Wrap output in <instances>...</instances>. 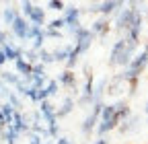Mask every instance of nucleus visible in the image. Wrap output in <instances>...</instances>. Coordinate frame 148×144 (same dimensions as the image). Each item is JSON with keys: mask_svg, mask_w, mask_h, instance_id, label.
I'll use <instances>...</instances> for the list:
<instances>
[{"mask_svg": "<svg viewBox=\"0 0 148 144\" xmlns=\"http://www.w3.org/2000/svg\"><path fill=\"white\" fill-rule=\"evenodd\" d=\"M29 19H31V25H35V27H43V23H45V12H43V8L35 6V10H33V14L29 16Z\"/></svg>", "mask_w": 148, "mask_h": 144, "instance_id": "11", "label": "nucleus"}, {"mask_svg": "<svg viewBox=\"0 0 148 144\" xmlns=\"http://www.w3.org/2000/svg\"><path fill=\"white\" fill-rule=\"evenodd\" d=\"M60 82L66 84V86H74V84H76V78H74L72 70H64L62 72V74H60Z\"/></svg>", "mask_w": 148, "mask_h": 144, "instance_id": "14", "label": "nucleus"}, {"mask_svg": "<svg viewBox=\"0 0 148 144\" xmlns=\"http://www.w3.org/2000/svg\"><path fill=\"white\" fill-rule=\"evenodd\" d=\"M33 10H35V4H31V2H23V12H25L27 16H31Z\"/></svg>", "mask_w": 148, "mask_h": 144, "instance_id": "25", "label": "nucleus"}, {"mask_svg": "<svg viewBox=\"0 0 148 144\" xmlns=\"http://www.w3.org/2000/svg\"><path fill=\"white\" fill-rule=\"evenodd\" d=\"M62 27H66L64 19H56V21H51V23H49V29H53V31H60Z\"/></svg>", "mask_w": 148, "mask_h": 144, "instance_id": "24", "label": "nucleus"}, {"mask_svg": "<svg viewBox=\"0 0 148 144\" xmlns=\"http://www.w3.org/2000/svg\"><path fill=\"white\" fill-rule=\"evenodd\" d=\"M101 109H103V103H95L92 105V111H90V115L84 119V123H82V134L84 136H90L92 132L97 130V121H99V117H101Z\"/></svg>", "mask_w": 148, "mask_h": 144, "instance_id": "1", "label": "nucleus"}, {"mask_svg": "<svg viewBox=\"0 0 148 144\" xmlns=\"http://www.w3.org/2000/svg\"><path fill=\"white\" fill-rule=\"evenodd\" d=\"M138 121H140V117H138V115H134V117L130 115L125 121H121V123H119V132H121V134H127V132L136 130V128H138Z\"/></svg>", "mask_w": 148, "mask_h": 144, "instance_id": "10", "label": "nucleus"}, {"mask_svg": "<svg viewBox=\"0 0 148 144\" xmlns=\"http://www.w3.org/2000/svg\"><path fill=\"white\" fill-rule=\"evenodd\" d=\"M43 91H45L47 97H53L56 93H58V80H49V82L43 86Z\"/></svg>", "mask_w": 148, "mask_h": 144, "instance_id": "17", "label": "nucleus"}, {"mask_svg": "<svg viewBox=\"0 0 148 144\" xmlns=\"http://www.w3.org/2000/svg\"><path fill=\"white\" fill-rule=\"evenodd\" d=\"M144 111H146V115H148V101H146V105H144Z\"/></svg>", "mask_w": 148, "mask_h": 144, "instance_id": "32", "label": "nucleus"}, {"mask_svg": "<svg viewBox=\"0 0 148 144\" xmlns=\"http://www.w3.org/2000/svg\"><path fill=\"white\" fill-rule=\"evenodd\" d=\"M58 134H60V125H58V121H56V123H49V125H47V136L58 138Z\"/></svg>", "mask_w": 148, "mask_h": 144, "instance_id": "20", "label": "nucleus"}, {"mask_svg": "<svg viewBox=\"0 0 148 144\" xmlns=\"http://www.w3.org/2000/svg\"><path fill=\"white\" fill-rule=\"evenodd\" d=\"M10 27H12V33L16 35L18 39H29V27H31V25L27 23V19H25V16H21V14H18Z\"/></svg>", "mask_w": 148, "mask_h": 144, "instance_id": "2", "label": "nucleus"}, {"mask_svg": "<svg viewBox=\"0 0 148 144\" xmlns=\"http://www.w3.org/2000/svg\"><path fill=\"white\" fill-rule=\"evenodd\" d=\"M72 109H74V99L68 97V99L64 101V105H62V109H60V111H56V117H64V115L70 113Z\"/></svg>", "mask_w": 148, "mask_h": 144, "instance_id": "15", "label": "nucleus"}, {"mask_svg": "<svg viewBox=\"0 0 148 144\" xmlns=\"http://www.w3.org/2000/svg\"><path fill=\"white\" fill-rule=\"evenodd\" d=\"M16 16H18V10H14V8H4L2 10V19H4L6 25H12Z\"/></svg>", "mask_w": 148, "mask_h": 144, "instance_id": "16", "label": "nucleus"}, {"mask_svg": "<svg viewBox=\"0 0 148 144\" xmlns=\"http://www.w3.org/2000/svg\"><path fill=\"white\" fill-rule=\"evenodd\" d=\"M8 101H10V105H12V109L21 107V103H18V97H16V95H8Z\"/></svg>", "mask_w": 148, "mask_h": 144, "instance_id": "27", "label": "nucleus"}, {"mask_svg": "<svg viewBox=\"0 0 148 144\" xmlns=\"http://www.w3.org/2000/svg\"><path fill=\"white\" fill-rule=\"evenodd\" d=\"M29 144H43V142H41V138L37 136V134H31V140H29Z\"/></svg>", "mask_w": 148, "mask_h": 144, "instance_id": "28", "label": "nucleus"}, {"mask_svg": "<svg viewBox=\"0 0 148 144\" xmlns=\"http://www.w3.org/2000/svg\"><path fill=\"white\" fill-rule=\"evenodd\" d=\"M47 8H51V10H64L66 4L60 2V0H49V2H47Z\"/></svg>", "mask_w": 148, "mask_h": 144, "instance_id": "22", "label": "nucleus"}, {"mask_svg": "<svg viewBox=\"0 0 148 144\" xmlns=\"http://www.w3.org/2000/svg\"><path fill=\"white\" fill-rule=\"evenodd\" d=\"M144 51H148V43H146V47H144Z\"/></svg>", "mask_w": 148, "mask_h": 144, "instance_id": "33", "label": "nucleus"}, {"mask_svg": "<svg viewBox=\"0 0 148 144\" xmlns=\"http://www.w3.org/2000/svg\"><path fill=\"white\" fill-rule=\"evenodd\" d=\"M10 128H12L16 134H25V132H29V125H27L25 117L21 115V111H14V117H12V123H10Z\"/></svg>", "mask_w": 148, "mask_h": 144, "instance_id": "7", "label": "nucleus"}, {"mask_svg": "<svg viewBox=\"0 0 148 144\" xmlns=\"http://www.w3.org/2000/svg\"><path fill=\"white\" fill-rule=\"evenodd\" d=\"M123 4L117 2V0H109V2H101V4H95L90 10H95V12H101V14H111V12H115L119 10Z\"/></svg>", "mask_w": 148, "mask_h": 144, "instance_id": "5", "label": "nucleus"}, {"mask_svg": "<svg viewBox=\"0 0 148 144\" xmlns=\"http://www.w3.org/2000/svg\"><path fill=\"white\" fill-rule=\"evenodd\" d=\"M4 62H6V56H4V51H2V49H0V66H2Z\"/></svg>", "mask_w": 148, "mask_h": 144, "instance_id": "30", "label": "nucleus"}, {"mask_svg": "<svg viewBox=\"0 0 148 144\" xmlns=\"http://www.w3.org/2000/svg\"><path fill=\"white\" fill-rule=\"evenodd\" d=\"M58 144H74L70 138H58Z\"/></svg>", "mask_w": 148, "mask_h": 144, "instance_id": "29", "label": "nucleus"}, {"mask_svg": "<svg viewBox=\"0 0 148 144\" xmlns=\"http://www.w3.org/2000/svg\"><path fill=\"white\" fill-rule=\"evenodd\" d=\"M33 76H45V74H43V64L37 62V64L33 66Z\"/></svg>", "mask_w": 148, "mask_h": 144, "instance_id": "26", "label": "nucleus"}, {"mask_svg": "<svg viewBox=\"0 0 148 144\" xmlns=\"http://www.w3.org/2000/svg\"><path fill=\"white\" fill-rule=\"evenodd\" d=\"M78 16H80V12H78V8H74V6H68L66 8V14H64V23H66V27H68V31L70 33H74L78 27H80V21H78Z\"/></svg>", "mask_w": 148, "mask_h": 144, "instance_id": "3", "label": "nucleus"}, {"mask_svg": "<svg viewBox=\"0 0 148 144\" xmlns=\"http://www.w3.org/2000/svg\"><path fill=\"white\" fill-rule=\"evenodd\" d=\"M14 64H16L18 74H23V78H25V80H31V76H33V66H31L27 60H23V58H21V60H16Z\"/></svg>", "mask_w": 148, "mask_h": 144, "instance_id": "8", "label": "nucleus"}, {"mask_svg": "<svg viewBox=\"0 0 148 144\" xmlns=\"http://www.w3.org/2000/svg\"><path fill=\"white\" fill-rule=\"evenodd\" d=\"M41 113L45 115V117H49V115H53L56 111L51 109V105H49V101H41Z\"/></svg>", "mask_w": 148, "mask_h": 144, "instance_id": "21", "label": "nucleus"}, {"mask_svg": "<svg viewBox=\"0 0 148 144\" xmlns=\"http://www.w3.org/2000/svg\"><path fill=\"white\" fill-rule=\"evenodd\" d=\"M113 115H115V103H111V105H103L99 121H109V119L113 117Z\"/></svg>", "mask_w": 148, "mask_h": 144, "instance_id": "12", "label": "nucleus"}, {"mask_svg": "<svg viewBox=\"0 0 148 144\" xmlns=\"http://www.w3.org/2000/svg\"><path fill=\"white\" fill-rule=\"evenodd\" d=\"M2 78H4L6 82H10V84H18V82H21V80L12 74V72H2Z\"/></svg>", "mask_w": 148, "mask_h": 144, "instance_id": "23", "label": "nucleus"}, {"mask_svg": "<svg viewBox=\"0 0 148 144\" xmlns=\"http://www.w3.org/2000/svg\"><path fill=\"white\" fill-rule=\"evenodd\" d=\"M125 39L121 37V39H117L115 43H113V47H111V53H109V64L111 66H117V62H119V58H121V53L125 51Z\"/></svg>", "mask_w": 148, "mask_h": 144, "instance_id": "4", "label": "nucleus"}, {"mask_svg": "<svg viewBox=\"0 0 148 144\" xmlns=\"http://www.w3.org/2000/svg\"><path fill=\"white\" fill-rule=\"evenodd\" d=\"M0 49H2L4 51V56H6V60H12V62H16V60H21L23 58V49L21 47H14L12 43H4L2 47H0Z\"/></svg>", "mask_w": 148, "mask_h": 144, "instance_id": "6", "label": "nucleus"}, {"mask_svg": "<svg viewBox=\"0 0 148 144\" xmlns=\"http://www.w3.org/2000/svg\"><path fill=\"white\" fill-rule=\"evenodd\" d=\"M95 144H109V142H107V140H105V138H99V140H97V142H95Z\"/></svg>", "mask_w": 148, "mask_h": 144, "instance_id": "31", "label": "nucleus"}, {"mask_svg": "<svg viewBox=\"0 0 148 144\" xmlns=\"http://www.w3.org/2000/svg\"><path fill=\"white\" fill-rule=\"evenodd\" d=\"M109 21L107 19H99V21H95V23H92V35H101V37H105V35L109 33Z\"/></svg>", "mask_w": 148, "mask_h": 144, "instance_id": "9", "label": "nucleus"}, {"mask_svg": "<svg viewBox=\"0 0 148 144\" xmlns=\"http://www.w3.org/2000/svg\"><path fill=\"white\" fill-rule=\"evenodd\" d=\"M39 60H41V64H53V62H56V60H53V53H51V51H45V49L39 51Z\"/></svg>", "mask_w": 148, "mask_h": 144, "instance_id": "18", "label": "nucleus"}, {"mask_svg": "<svg viewBox=\"0 0 148 144\" xmlns=\"http://www.w3.org/2000/svg\"><path fill=\"white\" fill-rule=\"evenodd\" d=\"M0 111H2V115H4V121H6V125H8V123H12L14 109H12V105H10V103H4L2 107H0Z\"/></svg>", "mask_w": 148, "mask_h": 144, "instance_id": "13", "label": "nucleus"}, {"mask_svg": "<svg viewBox=\"0 0 148 144\" xmlns=\"http://www.w3.org/2000/svg\"><path fill=\"white\" fill-rule=\"evenodd\" d=\"M146 121H148V119H146Z\"/></svg>", "mask_w": 148, "mask_h": 144, "instance_id": "34", "label": "nucleus"}, {"mask_svg": "<svg viewBox=\"0 0 148 144\" xmlns=\"http://www.w3.org/2000/svg\"><path fill=\"white\" fill-rule=\"evenodd\" d=\"M2 134H4V140H6V144H14V142H16V136H18V134H16L12 128H6Z\"/></svg>", "mask_w": 148, "mask_h": 144, "instance_id": "19", "label": "nucleus"}]
</instances>
